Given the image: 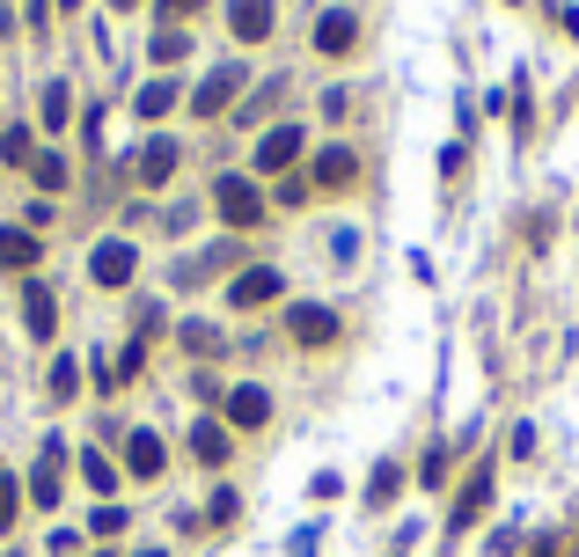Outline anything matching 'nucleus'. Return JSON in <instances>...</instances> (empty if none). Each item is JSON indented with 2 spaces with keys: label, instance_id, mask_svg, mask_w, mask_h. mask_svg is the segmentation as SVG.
I'll return each mask as SVG.
<instances>
[{
  "label": "nucleus",
  "instance_id": "nucleus-1",
  "mask_svg": "<svg viewBox=\"0 0 579 557\" xmlns=\"http://www.w3.org/2000/svg\"><path fill=\"white\" fill-rule=\"evenodd\" d=\"M213 206H220L228 227H257L264 221V192L249 184V176H220V184H213Z\"/></svg>",
  "mask_w": 579,
  "mask_h": 557
},
{
  "label": "nucleus",
  "instance_id": "nucleus-2",
  "mask_svg": "<svg viewBox=\"0 0 579 557\" xmlns=\"http://www.w3.org/2000/svg\"><path fill=\"white\" fill-rule=\"evenodd\" d=\"M286 331H294V345H337V309L294 301V309H286Z\"/></svg>",
  "mask_w": 579,
  "mask_h": 557
},
{
  "label": "nucleus",
  "instance_id": "nucleus-3",
  "mask_svg": "<svg viewBox=\"0 0 579 557\" xmlns=\"http://www.w3.org/2000/svg\"><path fill=\"white\" fill-rule=\"evenodd\" d=\"M235 88H243V67H220V74H206V81L192 88V118H220V110L235 104Z\"/></svg>",
  "mask_w": 579,
  "mask_h": 557
},
{
  "label": "nucleus",
  "instance_id": "nucleus-4",
  "mask_svg": "<svg viewBox=\"0 0 579 557\" xmlns=\"http://www.w3.org/2000/svg\"><path fill=\"white\" fill-rule=\"evenodd\" d=\"M133 272H140V250L133 243H104L96 257H88V278H96V286H125Z\"/></svg>",
  "mask_w": 579,
  "mask_h": 557
},
{
  "label": "nucleus",
  "instance_id": "nucleus-5",
  "mask_svg": "<svg viewBox=\"0 0 579 557\" xmlns=\"http://www.w3.org/2000/svg\"><path fill=\"white\" fill-rule=\"evenodd\" d=\"M352 45H360V16H352V8H331V16L316 22V52L323 59H345Z\"/></svg>",
  "mask_w": 579,
  "mask_h": 557
},
{
  "label": "nucleus",
  "instance_id": "nucleus-6",
  "mask_svg": "<svg viewBox=\"0 0 579 557\" xmlns=\"http://www.w3.org/2000/svg\"><path fill=\"white\" fill-rule=\"evenodd\" d=\"M272 0H228V30L243 37V45H264V37H272Z\"/></svg>",
  "mask_w": 579,
  "mask_h": 557
},
{
  "label": "nucleus",
  "instance_id": "nucleus-7",
  "mask_svg": "<svg viewBox=\"0 0 579 557\" xmlns=\"http://www.w3.org/2000/svg\"><path fill=\"white\" fill-rule=\"evenodd\" d=\"M228 301H235V309H264V301H279V272H272V264H249V272L228 286Z\"/></svg>",
  "mask_w": 579,
  "mask_h": 557
},
{
  "label": "nucleus",
  "instance_id": "nucleus-8",
  "mask_svg": "<svg viewBox=\"0 0 579 557\" xmlns=\"http://www.w3.org/2000/svg\"><path fill=\"white\" fill-rule=\"evenodd\" d=\"M22 323H30V338H52L59 331V294H52V286H22Z\"/></svg>",
  "mask_w": 579,
  "mask_h": 557
},
{
  "label": "nucleus",
  "instance_id": "nucleus-9",
  "mask_svg": "<svg viewBox=\"0 0 579 557\" xmlns=\"http://www.w3.org/2000/svg\"><path fill=\"white\" fill-rule=\"evenodd\" d=\"M308 176H316L323 192H345L352 176H360V155H352V147H323V155H316V169H308Z\"/></svg>",
  "mask_w": 579,
  "mask_h": 557
},
{
  "label": "nucleus",
  "instance_id": "nucleus-10",
  "mask_svg": "<svg viewBox=\"0 0 579 557\" xmlns=\"http://www.w3.org/2000/svg\"><path fill=\"white\" fill-rule=\"evenodd\" d=\"M37 257H45V243H37L30 227H0V272H30Z\"/></svg>",
  "mask_w": 579,
  "mask_h": 557
},
{
  "label": "nucleus",
  "instance_id": "nucleus-11",
  "mask_svg": "<svg viewBox=\"0 0 579 557\" xmlns=\"http://www.w3.org/2000/svg\"><path fill=\"white\" fill-rule=\"evenodd\" d=\"M59 462H67V448H59V440H45L37 477H30V499H37V506H59Z\"/></svg>",
  "mask_w": 579,
  "mask_h": 557
},
{
  "label": "nucleus",
  "instance_id": "nucleus-12",
  "mask_svg": "<svg viewBox=\"0 0 579 557\" xmlns=\"http://www.w3.org/2000/svg\"><path fill=\"white\" fill-rule=\"evenodd\" d=\"M294 155H301V125H279V133L257 139V169H286Z\"/></svg>",
  "mask_w": 579,
  "mask_h": 557
},
{
  "label": "nucleus",
  "instance_id": "nucleus-13",
  "mask_svg": "<svg viewBox=\"0 0 579 557\" xmlns=\"http://www.w3.org/2000/svg\"><path fill=\"white\" fill-rule=\"evenodd\" d=\"M264 418H272V397H264V389H235V397H228V426H243V433H257Z\"/></svg>",
  "mask_w": 579,
  "mask_h": 557
},
{
  "label": "nucleus",
  "instance_id": "nucleus-14",
  "mask_svg": "<svg viewBox=\"0 0 579 557\" xmlns=\"http://www.w3.org/2000/svg\"><path fill=\"white\" fill-rule=\"evenodd\" d=\"M161 462H169V455H161L155 433H133V440H125V470H133V477H161Z\"/></svg>",
  "mask_w": 579,
  "mask_h": 557
},
{
  "label": "nucleus",
  "instance_id": "nucleus-15",
  "mask_svg": "<svg viewBox=\"0 0 579 557\" xmlns=\"http://www.w3.org/2000/svg\"><path fill=\"white\" fill-rule=\"evenodd\" d=\"M484 506H492V470H470V485H462V499H455V528H470Z\"/></svg>",
  "mask_w": 579,
  "mask_h": 557
},
{
  "label": "nucleus",
  "instance_id": "nucleus-16",
  "mask_svg": "<svg viewBox=\"0 0 579 557\" xmlns=\"http://www.w3.org/2000/svg\"><path fill=\"white\" fill-rule=\"evenodd\" d=\"M176 176V139H147L140 147V184H169Z\"/></svg>",
  "mask_w": 579,
  "mask_h": 557
},
{
  "label": "nucleus",
  "instance_id": "nucleus-17",
  "mask_svg": "<svg viewBox=\"0 0 579 557\" xmlns=\"http://www.w3.org/2000/svg\"><path fill=\"white\" fill-rule=\"evenodd\" d=\"M192 455L206 462V470H220V462H228V433H220L213 418H198V426H192Z\"/></svg>",
  "mask_w": 579,
  "mask_h": 557
},
{
  "label": "nucleus",
  "instance_id": "nucleus-18",
  "mask_svg": "<svg viewBox=\"0 0 579 557\" xmlns=\"http://www.w3.org/2000/svg\"><path fill=\"white\" fill-rule=\"evenodd\" d=\"M169 104H176V81H147L140 96H133V110H140V118H161Z\"/></svg>",
  "mask_w": 579,
  "mask_h": 557
},
{
  "label": "nucleus",
  "instance_id": "nucleus-19",
  "mask_svg": "<svg viewBox=\"0 0 579 557\" xmlns=\"http://www.w3.org/2000/svg\"><path fill=\"white\" fill-rule=\"evenodd\" d=\"M30 176H37V192H59V184H67V162H59V155H37Z\"/></svg>",
  "mask_w": 579,
  "mask_h": 557
},
{
  "label": "nucleus",
  "instance_id": "nucleus-20",
  "mask_svg": "<svg viewBox=\"0 0 579 557\" xmlns=\"http://www.w3.org/2000/svg\"><path fill=\"white\" fill-rule=\"evenodd\" d=\"M81 477H88V485H96V491H118V470H110V462H104V455H96V448L81 455Z\"/></svg>",
  "mask_w": 579,
  "mask_h": 557
},
{
  "label": "nucleus",
  "instance_id": "nucleus-21",
  "mask_svg": "<svg viewBox=\"0 0 579 557\" xmlns=\"http://www.w3.org/2000/svg\"><path fill=\"white\" fill-rule=\"evenodd\" d=\"M396 477H404V470H396V462H382V470H374V485H367V506H389V499H396Z\"/></svg>",
  "mask_w": 579,
  "mask_h": 557
},
{
  "label": "nucleus",
  "instance_id": "nucleus-22",
  "mask_svg": "<svg viewBox=\"0 0 579 557\" xmlns=\"http://www.w3.org/2000/svg\"><path fill=\"white\" fill-rule=\"evenodd\" d=\"M0 155H8V162H37V147H30L22 125H8V133H0Z\"/></svg>",
  "mask_w": 579,
  "mask_h": 557
},
{
  "label": "nucleus",
  "instance_id": "nucleus-23",
  "mask_svg": "<svg viewBox=\"0 0 579 557\" xmlns=\"http://www.w3.org/2000/svg\"><path fill=\"white\" fill-rule=\"evenodd\" d=\"M67 110H73L67 81H52V88H45V125H67Z\"/></svg>",
  "mask_w": 579,
  "mask_h": 557
},
{
  "label": "nucleus",
  "instance_id": "nucleus-24",
  "mask_svg": "<svg viewBox=\"0 0 579 557\" xmlns=\"http://www.w3.org/2000/svg\"><path fill=\"white\" fill-rule=\"evenodd\" d=\"M16 514H22V491H16V477H0V536L16 528Z\"/></svg>",
  "mask_w": 579,
  "mask_h": 557
},
{
  "label": "nucleus",
  "instance_id": "nucleus-25",
  "mask_svg": "<svg viewBox=\"0 0 579 557\" xmlns=\"http://www.w3.org/2000/svg\"><path fill=\"white\" fill-rule=\"evenodd\" d=\"M220 345V331H213V323H184V352H213Z\"/></svg>",
  "mask_w": 579,
  "mask_h": 557
},
{
  "label": "nucleus",
  "instance_id": "nucleus-26",
  "mask_svg": "<svg viewBox=\"0 0 579 557\" xmlns=\"http://www.w3.org/2000/svg\"><path fill=\"white\" fill-rule=\"evenodd\" d=\"M73 389H81V367L59 360V367H52V397H73Z\"/></svg>",
  "mask_w": 579,
  "mask_h": 557
},
{
  "label": "nucleus",
  "instance_id": "nucleus-27",
  "mask_svg": "<svg viewBox=\"0 0 579 557\" xmlns=\"http://www.w3.org/2000/svg\"><path fill=\"white\" fill-rule=\"evenodd\" d=\"M184 52H192V37H184V30H169V37H155V59H184Z\"/></svg>",
  "mask_w": 579,
  "mask_h": 557
},
{
  "label": "nucleus",
  "instance_id": "nucleus-28",
  "mask_svg": "<svg viewBox=\"0 0 579 557\" xmlns=\"http://www.w3.org/2000/svg\"><path fill=\"white\" fill-rule=\"evenodd\" d=\"M88 528H96V536H118L125 514H118V506H96V521H88Z\"/></svg>",
  "mask_w": 579,
  "mask_h": 557
},
{
  "label": "nucleus",
  "instance_id": "nucleus-29",
  "mask_svg": "<svg viewBox=\"0 0 579 557\" xmlns=\"http://www.w3.org/2000/svg\"><path fill=\"white\" fill-rule=\"evenodd\" d=\"M198 8H206V0H161V16H169V22H184V16H198Z\"/></svg>",
  "mask_w": 579,
  "mask_h": 557
},
{
  "label": "nucleus",
  "instance_id": "nucleus-30",
  "mask_svg": "<svg viewBox=\"0 0 579 557\" xmlns=\"http://www.w3.org/2000/svg\"><path fill=\"white\" fill-rule=\"evenodd\" d=\"M110 8H133V0H110Z\"/></svg>",
  "mask_w": 579,
  "mask_h": 557
},
{
  "label": "nucleus",
  "instance_id": "nucleus-31",
  "mask_svg": "<svg viewBox=\"0 0 579 557\" xmlns=\"http://www.w3.org/2000/svg\"><path fill=\"white\" fill-rule=\"evenodd\" d=\"M140 557H161V550H140Z\"/></svg>",
  "mask_w": 579,
  "mask_h": 557
}]
</instances>
